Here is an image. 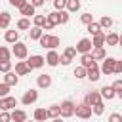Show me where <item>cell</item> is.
<instances>
[{"mask_svg": "<svg viewBox=\"0 0 122 122\" xmlns=\"http://www.w3.org/2000/svg\"><path fill=\"white\" fill-rule=\"evenodd\" d=\"M11 55H15L17 59H27V55H29L27 44H23V42H17V44H13V48H11Z\"/></svg>", "mask_w": 122, "mask_h": 122, "instance_id": "2", "label": "cell"}, {"mask_svg": "<svg viewBox=\"0 0 122 122\" xmlns=\"http://www.w3.org/2000/svg\"><path fill=\"white\" fill-rule=\"evenodd\" d=\"M105 42H107V34H105L103 30L92 38V44H93V48H103V46H105Z\"/></svg>", "mask_w": 122, "mask_h": 122, "instance_id": "14", "label": "cell"}, {"mask_svg": "<svg viewBox=\"0 0 122 122\" xmlns=\"http://www.w3.org/2000/svg\"><path fill=\"white\" fill-rule=\"evenodd\" d=\"M80 63H82V67L84 69H92V67H95L97 63H95V59L92 57V53H84L82 57H80Z\"/></svg>", "mask_w": 122, "mask_h": 122, "instance_id": "15", "label": "cell"}, {"mask_svg": "<svg viewBox=\"0 0 122 122\" xmlns=\"http://www.w3.org/2000/svg\"><path fill=\"white\" fill-rule=\"evenodd\" d=\"M92 57H93L95 61H103V59L107 57V53H105L103 48H93V50H92Z\"/></svg>", "mask_w": 122, "mask_h": 122, "instance_id": "25", "label": "cell"}, {"mask_svg": "<svg viewBox=\"0 0 122 122\" xmlns=\"http://www.w3.org/2000/svg\"><path fill=\"white\" fill-rule=\"evenodd\" d=\"M118 40H120V34H116V32H109L107 34V46H118Z\"/></svg>", "mask_w": 122, "mask_h": 122, "instance_id": "27", "label": "cell"}, {"mask_svg": "<svg viewBox=\"0 0 122 122\" xmlns=\"http://www.w3.org/2000/svg\"><path fill=\"white\" fill-rule=\"evenodd\" d=\"M80 10V0H67V11L74 13Z\"/></svg>", "mask_w": 122, "mask_h": 122, "instance_id": "30", "label": "cell"}, {"mask_svg": "<svg viewBox=\"0 0 122 122\" xmlns=\"http://www.w3.org/2000/svg\"><path fill=\"white\" fill-rule=\"evenodd\" d=\"M27 122H30V120H27ZM34 122H36V120H34Z\"/></svg>", "mask_w": 122, "mask_h": 122, "instance_id": "54", "label": "cell"}, {"mask_svg": "<svg viewBox=\"0 0 122 122\" xmlns=\"http://www.w3.org/2000/svg\"><path fill=\"white\" fill-rule=\"evenodd\" d=\"M17 107V99L15 97H11V95H8V97H2L0 99V109L2 111H11V109H15Z\"/></svg>", "mask_w": 122, "mask_h": 122, "instance_id": "8", "label": "cell"}, {"mask_svg": "<svg viewBox=\"0 0 122 122\" xmlns=\"http://www.w3.org/2000/svg\"><path fill=\"white\" fill-rule=\"evenodd\" d=\"M109 122H122V114L120 112H112L109 116Z\"/></svg>", "mask_w": 122, "mask_h": 122, "instance_id": "43", "label": "cell"}, {"mask_svg": "<svg viewBox=\"0 0 122 122\" xmlns=\"http://www.w3.org/2000/svg\"><path fill=\"white\" fill-rule=\"evenodd\" d=\"M46 118H50V114H48V109H42V107H38V109L34 111V120H36V122H46Z\"/></svg>", "mask_w": 122, "mask_h": 122, "instance_id": "22", "label": "cell"}, {"mask_svg": "<svg viewBox=\"0 0 122 122\" xmlns=\"http://www.w3.org/2000/svg\"><path fill=\"white\" fill-rule=\"evenodd\" d=\"M99 25H101V29H109V27H112V19L109 15H103L99 19Z\"/></svg>", "mask_w": 122, "mask_h": 122, "instance_id": "34", "label": "cell"}, {"mask_svg": "<svg viewBox=\"0 0 122 122\" xmlns=\"http://www.w3.org/2000/svg\"><path fill=\"white\" fill-rule=\"evenodd\" d=\"M36 99H38V92L30 88V90H27V92L23 93L21 103H23V105H32V103H36Z\"/></svg>", "mask_w": 122, "mask_h": 122, "instance_id": "7", "label": "cell"}, {"mask_svg": "<svg viewBox=\"0 0 122 122\" xmlns=\"http://www.w3.org/2000/svg\"><path fill=\"white\" fill-rule=\"evenodd\" d=\"M4 40H6L8 44H17V42H19V30H6Z\"/></svg>", "mask_w": 122, "mask_h": 122, "instance_id": "17", "label": "cell"}, {"mask_svg": "<svg viewBox=\"0 0 122 122\" xmlns=\"http://www.w3.org/2000/svg\"><path fill=\"white\" fill-rule=\"evenodd\" d=\"M59 44H61L59 36H51V34H50V42H48V48H50V50H55Z\"/></svg>", "mask_w": 122, "mask_h": 122, "instance_id": "35", "label": "cell"}, {"mask_svg": "<svg viewBox=\"0 0 122 122\" xmlns=\"http://www.w3.org/2000/svg\"><path fill=\"white\" fill-rule=\"evenodd\" d=\"M0 122H11V112L2 111V112H0Z\"/></svg>", "mask_w": 122, "mask_h": 122, "instance_id": "42", "label": "cell"}, {"mask_svg": "<svg viewBox=\"0 0 122 122\" xmlns=\"http://www.w3.org/2000/svg\"><path fill=\"white\" fill-rule=\"evenodd\" d=\"M86 74H88V69H84L82 65L74 69V76H76V78H86Z\"/></svg>", "mask_w": 122, "mask_h": 122, "instance_id": "37", "label": "cell"}, {"mask_svg": "<svg viewBox=\"0 0 122 122\" xmlns=\"http://www.w3.org/2000/svg\"><path fill=\"white\" fill-rule=\"evenodd\" d=\"M17 82H19V76H17L15 72H11V71L6 72V76H4V84H8V86L11 88V86H17Z\"/></svg>", "mask_w": 122, "mask_h": 122, "instance_id": "21", "label": "cell"}, {"mask_svg": "<svg viewBox=\"0 0 122 122\" xmlns=\"http://www.w3.org/2000/svg\"><path fill=\"white\" fill-rule=\"evenodd\" d=\"M74 55H76V48L74 46H69L63 51V55H61V65H71V61L74 59Z\"/></svg>", "mask_w": 122, "mask_h": 122, "instance_id": "9", "label": "cell"}, {"mask_svg": "<svg viewBox=\"0 0 122 122\" xmlns=\"http://www.w3.org/2000/svg\"><path fill=\"white\" fill-rule=\"evenodd\" d=\"M80 21H82V23H84V25H86V27H88V25H90V23H93V15H92V13H88V11H86V13H82V15H80Z\"/></svg>", "mask_w": 122, "mask_h": 122, "instance_id": "36", "label": "cell"}, {"mask_svg": "<svg viewBox=\"0 0 122 122\" xmlns=\"http://www.w3.org/2000/svg\"><path fill=\"white\" fill-rule=\"evenodd\" d=\"M69 23V11H61V25Z\"/></svg>", "mask_w": 122, "mask_h": 122, "instance_id": "47", "label": "cell"}, {"mask_svg": "<svg viewBox=\"0 0 122 122\" xmlns=\"http://www.w3.org/2000/svg\"><path fill=\"white\" fill-rule=\"evenodd\" d=\"M53 27H55V25H51L50 21H46V25H44V30H51Z\"/></svg>", "mask_w": 122, "mask_h": 122, "instance_id": "50", "label": "cell"}, {"mask_svg": "<svg viewBox=\"0 0 122 122\" xmlns=\"http://www.w3.org/2000/svg\"><path fill=\"white\" fill-rule=\"evenodd\" d=\"M29 72H30V69H29L27 61H17V63H15V74H17V76H25V74H29Z\"/></svg>", "mask_w": 122, "mask_h": 122, "instance_id": "12", "label": "cell"}, {"mask_svg": "<svg viewBox=\"0 0 122 122\" xmlns=\"http://www.w3.org/2000/svg\"><path fill=\"white\" fill-rule=\"evenodd\" d=\"M10 57H11V51L6 46H0V61H10Z\"/></svg>", "mask_w": 122, "mask_h": 122, "instance_id": "33", "label": "cell"}, {"mask_svg": "<svg viewBox=\"0 0 122 122\" xmlns=\"http://www.w3.org/2000/svg\"><path fill=\"white\" fill-rule=\"evenodd\" d=\"M8 95H10V86L2 82V84H0V99H2V97H8Z\"/></svg>", "mask_w": 122, "mask_h": 122, "instance_id": "41", "label": "cell"}, {"mask_svg": "<svg viewBox=\"0 0 122 122\" xmlns=\"http://www.w3.org/2000/svg\"><path fill=\"white\" fill-rule=\"evenodd\" d=\"M10 4L15 6V8H23V6L27 4V0H10Z\"/></svg>", "mask_w": 122, "mask_h": 122, "instance_id": "46", "label": "cell"}, {"mask_svg": "<svg viewBox=\"0 0 122 122\" xmlns=\"http://www.w3.org/2000/svg\"><path fill=\"white\" fill-rule=\"evenodd\" d=\"M11 71V61H0V72H10Z\"/></svg>", "mask_w": 122, "mask_h": 122, "instance_id": "38", "label": "cell"}, {"mask_svg": "<svg viewBox=\"0 0 122 122\" xmlns=\"http://www.w3.org/2000/svg\"><path fill=\"white\" fill-rule=\"evenodd\" d=\"M32 21H34V27H40V29H44V25H46V15H34L32 17Z\"/></svg>", "mask_w": 122, "mask_h": 122, "instance_id": "32", "label": "cell"}, {"mask_svg": "<svg viewBox=\"0 0 122 122\" xmlns=\"http://www.w3.org/2000/svg\"><path fill=\"white\" fill-rule=\"evenodd\" d=\"M112 90H114V92H116V93H118V92H120V90H122V80H120V78H118V80H114V82H112Z\"/></svg>", "mask_w": 122, "mask_h": 122, "instance_id": "45", "label": "cell"}, {"mask_svg": "<svg viewBox=\"0 0 122 122\" xmlns=\"http://www.w3.org/2000/svg\"><path fill=\"white\" fill-rule=\"evenodd\" d=\"M34 10H36V8H34L30 2H27L23 8H19V11H21L23 17H34Z\"/></svg>", "mask_w": 122, "mask_h": 122, "instance_id": "20", "label": "cell"}, {"mask_svg": "<svg viewBox=\"0 0 122 122\" xmlns=\"http://www.w3.org/2000/svg\"><path fill=\"white\" fill-rule=\"evenodd\" d=\"M46 19H48L51 25H59V23H61V11H51V13L46 15Z\"/></svg>", "mask_w": 122, "mask_h": 122, "instance_id": "24", "label": "cell"}, {"mask_svg": "<svg viewBox=\"0 0 122 122\" xmlns=\"http://www.w3.org/2000/svg\"><path fill=\"white\" fill-rule=\"evenodd\" d=\"M101 93L99 92H90V93H86V97H84V103L86 105H90V107H93V105H97V103H101Z\"/></svg>", "mask_w": 122, "mask_h": 122, "instance_id": "10", "label": "cell"}, {"mask_svg": "<svg viewBox=\"0 0 122 122\" xmlns=\"http://www.w3.org/2000/svg\"><path fill=\"white\" fill-rule=\"evenodd\" d=\"M114 67H116V59L114 57H105L103 63H101V67H99V71L103 74H112L114 72Z\"/></svg>", "mask_w": 122, "mask_h": 122, "instance_id": "3", "label": "cell"}, {"mask_svg": "<svg viewBox=\"0 0 122 122\" xmlns=\"http://www.w3.org/2000/svg\"><path fill=\"white\" fill-rule=\"evenodd\" d=\"M114 72H116V74H122V61H116V67H114Z\"/></svg>", "mask_w": 122, "mask_h": 122, "instance_id": "49", "label": "cell"}, {"mask_svg": "<svg viewBox=\"0 0 122 122\" xmlns=\"http://www.w3.org/2000/svg\"><path fill=\"white\" fill-rule=\"evenodd\" d=\"M59 107H61V118H69V116H72L76 112V105L71 99H65Z\"/></svg>", "mask_w": 122, "mask_h": 122, "instance_id": "1", "label": "cell"}, {"mask_svg": "<svg viewBox=\"0 0 122 122\" xmlns=\"http://www.w3.org/2000/svg\"><path fill=\"white\" fill-rule=\"evenodd\" d=\"M92 111H93V114H103V112H105V105H103V101L97 103V105H93Z\"/></svg>", "mask_w": 122, "mask_h": 122, "instance_id": "39", "label": "cell"}, {"mask_svg": "<svg viewBox=\"0 0 122 122\" xmlns=\"http://www.w3.org/2000/svg\"><path fill=\"white\" fill-rule=\"evenodd\" d=\"M116 95H118V97H120V99H122V90H120V92H118V93H116Z\"/></svg>", "mask_w": 122, "mask_h": 122, "instance_id": "52", "label": "cell"}, {"mask_svg": "<svg viewBox=\"0 0 122 122\" xmlns=\"http://www.w3.org/2000/svg\"><path fill=\"white\" fill-rule=\"evenodd\" d=\"M30 4H32L34 8H40V6H44V4H46V0H30Z\"/></svg>", "mask_w": 122, "mask_h": 122, "instance_id": "48", "label": "cell"}, {"mask_svg": "<svg viewBox=\"0 0 122 122\" xmlns=\"http://www.w3.org/2000/svg\"><path fill=\"white\" fill-rule=\"evenodd\" d=\"M51 122H63V118L59 116V118H51Z\"/></svg>", "mask_w": 122, "mask_h": 122, "instance_id": "51", "label": "cell"}, {"mask_svg": "<svg viewBox=\"0 0 122 122\" xmlns=\"http://www.w3.org/2000/svg\"><path fill=\"white\" fill-rule=\"evenodd\" d=\"M27 65H29L30 71H32V69H40V67L46 65V57H44V55H30V57L27 59Z\"/></svg>", "mask_w": 122, "mask_h": 122, "instance_id": "5", "label": "cell"}, {"mask_svg": "<svg viewBox=\"0 0 122 122\" xmlns=\"http://www.w3.org/2000/svg\"><path fill=\"white\" fill-rule=\"evenodd\" d=\"M86 78H88V80H92V82H97V80L101 78V71H99V67L95 65V67L88 69V74H86Z\"/></svg>", "mask_w": 122, "mask_h": 122, "instance_id": "18", "label": "cell"}, {"mask_svg": "<svg viewBox=\"0 0 122 122\" xmlns=\"http://www.w3.org/2000/svg\"><path fill=\"white\" fill-rule=\"evenodd\" d=\"M55 11H63V8H67V0H53Z\"/></svg>", "mask_w": 122, "mask_h": 122, "instance_id": "40", "label": "cell"}, {"mask_svg": "<svg viewBox=\"0 0 122 122\" xmlns=\"http://www.w3.org/2000/svg\"><path fill=\"white\" fill-rule=\"evenodd\" d=\"M46 63H48L50 67H57V65L61 63V55H59L55 50H50L48 55H46Z\"/></svg>", "mask_w": 122, "mask_h": 122, "instance_id": "11", "label": "cell"}, {"mask_svg": "<svg viewBox=\"0 0 122 122\" xmlns=\"http://www.w3.org/2000/svg\"><path fill=\"white\" fill-rule=\"evenodd\" d=\"M118 46H122V34H120V40H118Z\"/></svg>", "mask_w": 122, "mask_h": 122, "instance_id": "53", "label": "cell"}, {"mask_svg": "<svg viewBox=\"0 0 122 122\" xmlns=\"http://www.w3.org/2000/svg\"><path fill=\"white\" fill-rule=\"evenodd\" d=\"M36 84H38V88H50L51 86V76L50 74H38Z\"/></svg>", "mask_w": 122, "mask_h": 122, "instance_id": "19", "label": "cell"}, {"mask_svg": "<svg viewBox=\"0 0 122 122\" xmlns=\"http://www.w3.org/2000/svg\"><path fill=\"white\" fill-rule=\"evenodd\" d=\"M48 114H50V118H59L61 116V107L59 105H50L48 107Z\"/></svg>", "mask_w": 122, "mask_h": 122, "instance_id": "28", "label": "cell"}, {"mask_svg": "<svg viewBox=\"0 0 122 122\" xmlns=\"http://www.w3.org/2000/svg\"><path fill=\"white\" fill-rule=\"evenodd\" d=\"M42 34H44V29H40V27H30V30H29L30 40H40Z\"/></svg>", "mask_w": 122, "mask_h": 122, "instance_id": "23", "label": "cell"}, {"mask_svg": "<svg viewBox=\"0 0 122 122\" xmlns=\"http://www.w3.org/2000/svg\"><path fill=\"white\" fill-rule=\"evenodd\" d=\"M17 29H19V30H30V21H29V17H21V19L17 21Z\"/></svg>", "mask_w": 122, "mask_h": 122, "instance_id": "29", "label": "cell"}, {"mask_svg": "<svg viewBox=\"0 0 122 122\" xmlns=\"http://www.w3.org/2000/svg\"><path fill=\"white\" fill-rule=\"evenodd\" d=\"M99 93H101V97H103V99H107V101H111V99H114V97H116V92L112 90V86H103V88L99 90Z\"/></svg>", "mask_w": 122, "mask_h": 122, "instance_id": "13", "label": "cell"}, {"mask_svg": "<svg viewBox=\"0 0 122 122\" xmlns=\"http://www.w3.org/2000/svg\"><path fill=\"white\" fill-rule=\"evenodd\" d=\"M92 112H93V111H92V107H90V105L80 103V105H76V112H74V114H76L78 118H82V120H88V118L92 116Z\"/></svg>", "mask_w": 122, "mask_h": 122, "instance_id": "6", "label": "cell"}, {"mask_svg": "<svg viewBox=\"0 0 122 122\" xmlns=\"http://www.w3.org/2000/svg\"><path fill=\"white\" fill-rule=\"evenodd\" d=\"M92 50H93V44H92V40L90 38H82V40H78V44H76V51L78 53H92Z\"/></svg>", "mask_w": 122, "mask_h": 122, "instance_id": "4", "label": "cell"}, {"mask_svg": "<svg viewBox=\"0 0 122 122\" xmlns=\"http://www.w3.org/2000/svg\"><path fill=\"white\" fill-rule=\"evenodd\" d=\"M10 21H11V15L8 11H2L0 13V29H8L10 27Z\"/></svg>", "mask_w": 122, "mask_h": 122, "instance_id": "26", "label": "cell"}, {"mask_svg": "<svg viewBox=\"0 0 122 122\" xmlns=\"http://www.w3.org/2000/svg\"><path fill=\"white\" fill-rule=\"evenodd\" d=\"M11 122H27V112L21 109H13L11 111Z\"/></svg>", "mask_w": 122, "mask_h": 122, "instance_id": "16", "label": "cell"}, {"mask_svg": "<svg viewBox=\"0 0 122 122\" xmlns=\"http://www.w3.org/2000/svg\"><path fill=\"white\" fill-rule=\"evenodd\" d=\"M88 32H90L92 36L99 34V32H101V25H99V23H95V21H93V23H90V25H88Z\"/></svg>", "mask_w": 122, "mask_h": 122, "instance_id": "31", "label": "cell"}, {"mask_svg": "<svg viewBox=\"0 0 122 122\" xmlns=\"http://www.w3.org/2000/svg\"><path fill=\"white\" fill-rule=\"evenodd\" d=\"M42 48H48V42H50V34H42V38L38 40Z\"/></svg>", "mask_w": 122, "mask_h": 122, "instance_id": "44", "label": "cell"}]
</instances>
